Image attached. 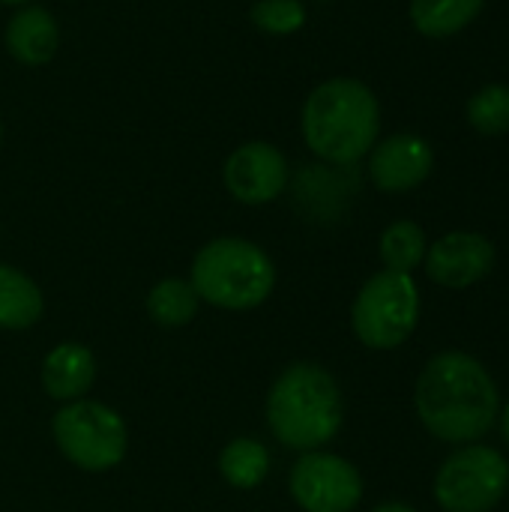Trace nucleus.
Segmentation results:
<instances>
[{"mask_svg":"<svg viewBox=\"0 0 509 512\" xmlns=\"http://www.w3.org/2000/svg\"><path fill=\"white\" fill-rule=\"evenodd\" d=\"M435 168V150L423 135L399 132L390 138H378L369 150V177L375 189L399 195L411 192L429 180Z\"/></svg>","mask_w":509,"mask_h":512,"instance_id":"nucleus-11","label":"nucleus"},{"mask_svg":"<svg viewBox=\"0 0 509 512\" xmlns=\"http://www.w3.org/2000/svg\"><path fill=\"white\" fill-rule=\"evenodd\" d=\"M372 512H417L408 504H399V501H387V504H378Z\"/></svg>","mask_w":509,"mask_h":512,"instance_id":"nucleus-21","label":"nucleus"},{"mask_svg":"<svg viewBox=\"0 0 509 512\" xmlns=\"http://www.w3.org/2000/svg\"><path fill=\"white\" fill-rule=\"evenodd\" d=\"M219 474L234 489H258L270 474V450L255 438H234L219 453Z\"/></svg>","mask_w":509,"mask_h":512,"instance_id":"nucleus-16","label":"nucleus"},{"mask_svg":"<svg viewBox=\"0 0 509 512\" xmlns=\"http://www.w3.org/2000/svg\"><path fill=\"white\" fill-rule=\"evenodd\" d=\"M426 249H429L426 231L411 219H399V222L387 225L381 234V243H378L384 270L408 273V276L426 261Z\"/></svg>","mask_w":509,"mask_h":512,"instance_id":"nucleus-18","label":"nucleus"},{"mask_svg":"<svg viewBox=\"0 0 509 512\" xmlns=\"http://www.w3.org/2000/svg\"><path fill=\"white\" fill-rule=\"evenodd\" d=\"M0 144H3V117H0Z\"/></svg>","mask_w":509,"mask_h":512,"instance_id":"nucleus-24","label":"nucleus"},{"mask_svg":"<svg viewBox=\"0 0 509 512\" xmlns=\"http://www.w3.org/2000/svg\"><path fill=\"white\" fill-rule=\"evenodd\" d=\"M309 12L303 0H255L249 9V21L270 36L297 33L306 24Z\"/></svg>","mask_w":509,"mask_h":512,"instance_id":"nucleus-20","label":"nucleus"},{"mask_svg":"<svg viewBox=\"0 0 509 512\" xmlns=\"http://www.w3.org/2000/svg\"><path fill=\"white\" fill-rule=\"evenodd\" d=\"M51 435L63 459L87 474L114 471L129 453L126 420L111 405L93 399L66 402L51 420Z\"/></svg>","mask_w":509,"mask_h":512,"instance_id":"nucleus-5","label":"nucleus"},{"mask_svg":"<svg viewBox=\"0 0 509 512\" xmlns=\"http://www.w3.org/2000/svg\"><path fill=\"white\" fill-rule=\"evenodd\" d=\"M420 324V288L408 273L381 270L354 297V336L372 351H396Z\"/></svg>","mask_w":509,"mask_h":512,"instance_id":"nucleus-6","label":"nucleus"},{"mask_svg":"<svg viewBox=\"0 0 509 512\" xmlns=\"http://www.w3.org/2000/svg\"><path fill=\"white\" fill-rule=\"evenodd\" d=\"M45 312L39 285L18 267L0 264V330H30Z\"/></svg>","mask_w":509,"mask_h":512,"instance_id":"nucleus-14","label":"nucleus"},{"mask_svg":"<svg viewBox=\"0 0 509 512\" xmlns=\"http://www.w3.org/2000/svg\"><path fill=\"white\" fill-rule=\"evenodd\" d=\"M225 189L231 198L249 207H261L276 201L291 180V168L285 153L270 141H246L240 144L222 168Z\"/></svg>","mask_w":509,"mask_h":512,"instance_id":"nucleus-9","label":"nucleus"},{"mask_svg":"<svg viewBox=\"0 0 509 512\" xmlns=\"http://www.w3.org/2000/svg\"><path fill=\"white\" fill-rule=\"evenodd\" d=\"M96 381V357L81 342H60L42 360V390L54 402H78Z\"/></svg>","mask_w":509,"mask_h":512,"instance_id":"nucleus-12","label":"nucleus"},{"mask_svg":"<svg viewBox=\"0 0 509 512\" xmlns=\"http://www.w3.org/2000/svg\"><path fill=\"white\" fill-rule=\"evenodd\" d=\"M306 147L330 165H354L381 135V105L360 78H330L318 84L300 114Z\"/></svg>","mask_w":509,"mask_h":512,"instance_id":"nucleus-2","label":"nucleus"},{"mask_svg":"<svg viewBox=\"0 0 509 512\" xmlns=\"http://www.w3.org/2000/svg\"><path fill=\"white\" fill-rule=\"evenodd\" d=\"M498 420H501V435H504V441L509 444V402H507V408L498 414Z\"/></svg>","mask_w":509,"mask_h":512,"instance_id":"nucleus-22","label":"nucleus"},{"mask_svg":"<svg viewBox=\"0 0 509 512\" xmlns=\"http://www.w3.org/2000/svg\"><path fill=\"white\" fill-rule=\"evenodd\" d=\"M3 6H27L30 0H0Z\"/></svg>","mask_w":509,"mask_h":512,"instance_id":"nucleus-23","label":"nucleus"},{"mask_svg":"<svg viewBox=\"0 0 509 512\" xmlns=\"http://www.w3.org/2000/svg\"><path fill=\"white\" fill-rule=\"evenodd\" d=\"M288 489L303 512H354L363 501L360 471L327 450L300 453L291 465Z\"/></svg>","mask_w":509,"mask_h":512,"instance_id":"nucleus-8","label":"nucleus"},{"mask_svg":"<svg viewBox=\"0 0 509 512\" xmlns=\"http://www.w3.org/2000/svg\"><path fill=\"white\" fill-rule=\"evenodd\" d=\"M198 294L192 288L189 279H162L150 288L147 294V315L165 327V330H177V327H186L189 321H195L198 315Z\"/></svg>","mask_w":509,"mask_h":512,"instance_id":"nucleus-17","label":"nucleus"},{"mask_svg":"<svg viewBox=\"0 0 509 512\" xmlns=\"http://www.w3.org/2000/svg\"><path fill=\"white\" fill-rule=\"evenodd\" d=\"M465 117L471 123V129H477L480 135H507L509 132V84H486L480 87L468 105H465Z\"/></svg>","mask_w":509,"mask_h":512,"instance_id":"nucleus-19","label":"nucleus"},{"mask_svg":"<svg viewBox=\"0 0 509 512\" xmlns=\"http://www.w3.org/2000/svg\"><path fill=\"white\" fill-rule=\"evenodd\" d=\"M414 408L432 438L465 447L492 432L501 414V393L477 357L441 351L417 378Z\"/></svg>","mask_w":509,"mask_h":512,"instance_id":"nucleus-1","label":"nucleus"},{"mask_svg":"<svg viewBox=\"0 0 509 512\" xmlns=\"http://www.w3.org/2000/svg\"><path fill=\"white\" fill-rule=\"evenodd\" d=\"M3 42L12 60H18L21 66H45L57 54L60 30L45 6L27 3L9 18L3 30Z\"/></svg>","mask_w":509,"mask_h":512,"instance_id":"nucleus-13","label":"nucleus"},{"mask_svg":"<svg viewBox=\"0 0 509 512\" xmlns=\"http://www.w3.org/2000/svg\"><path fill=\"white\" fill-rule=\"evenodd\" d=\"M507 489V456L486 444L459 447L435 474V501L444 512H492Z\"/></svg>","mask_w":509,"mask_h":512,"instance_id":"nucleus-7","label":"nucleus"},{"mask_svg":"<svg viewBox=\"0 0 509 512\" xmlns=\"http://www.w3.org/2000/svg\"><path fill=\"white\" fill-rule=\"evenodd\" d=\"M264 414L270 435L282 447L297 453L321 450L339 435L345 423L339 381L318 363H291L273 381Z\"/></svg>","mask_w":509,"mask_h":512,"instance_id":"nucleus-3","label":"nucleus"},{"mask_svg":"<svg viewBox=\"0 0 509 512\" xmlns=\"http://www.w3.org/2000/svg\"><path fill=\"white\" fill-rule=\"evenodd\" d=\"M189 282L201 303L225 312H249L270 300L276 264L252 240L216 237L195 252Z\"/></svg>","mask_w":509,"mask_h":512,"instance_id":"nucleus-4","label":"nucleus"},{"mask_svg":"<svg viewBox=\"0 0 509 512\" xmlns=\"http://www.w3.org/2000/svg\"><path fill=\"white\" fill-rule=\"evenodd\" d=\"M486 0H411V24L429 39H447L477 21Z\"/></svg>","mask_w":509,"mask_h":512,"instance_id":"nucleus-15","label":"nucleus"},{"mask_svg":"<svg viewBox=\"0 0 509 512\" xmlns=\"http://www.w3.org/2000/svg\"><path fill=\"white\" fill-rule=\"evenodd\" d=\"M498 252L486 234L450 231L426 249V276L441 288H471L495 270Z\"/></svg>","mask_w":509,"mask_h":512,"instance_id":"nucleus-10","label":"nucleus"}]
</instances>
